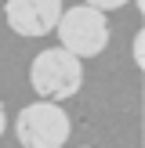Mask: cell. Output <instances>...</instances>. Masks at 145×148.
Masks as SVG:
<instances>
[{
    "label": "cell",
    "mask_w": 145,
    "mask_h": 148,
    "mask_svg": "<svg viewBox=\"0 0 145 148\" xmlns=\"http://www.w3.org/2000/svg\"><path fill=\"white\" fill-rule=\"evenodd\" d=\"M29 83H33L40 101H58L62 105L65 98H72L84 87V58L69 54L65 47H47L29 65Z\"/></svg>",
    "instance_id": "6da1fadb"
},
{
    "label": "cell",
    "mask_w": 145,
    "mask_h": 148,
    "mask_svg": "<svg viewBox=\"0 0 145 148\" xmlns=\"http://www.w3.org/2000/svg\"><path fill=\"white\" fill-rule=\"evenodd\" d=\"M55 29H58L62 47L69 54H76V58H94V54H102L109 47V18L98 7H87V4L62 7Z\"/></svg>",
    "instance_id": "7a4b0ae2"
},
{
    "label": "cell",
    "mask_w": 145,
    "mask_h": 148,
    "mask_svg": "<svg viewBox=\"0 0 145 148\" xmlns=\"http://www.w3.org/2000/svg\"><path fill=\"white\" fill-rule=\"evenodd\" d=\"M72 134V123L58 101H33L14 119V137L22 148H62Z\"/></svg>",
    "instance_id": "3957f363"
},
{
    "label": "cell",
    "mask_w": 145,
    "mask_h": 148,
    "mask_svg": "<svg viewBox=\"0 0 145 148\" xmlns=\"http://www.w3.org/2000/svg\"><path fill=\"white\" fill-rule=\"evenodd\" d=\"M58 14H62V0H4V18L11 33L29 40L55 33Z\"/></svg>",
    "instance_id": "277c9868"
},
{
    "label": "cell",
    "mask_w": 145,
    "mask_h": 148,
    "mask_svg": "<svg viewBox=\"0 0 145 148\" xmlns=\"http://www.w3.org/2000/svg\"><path fill=\"white\" fill-rule=\"evenodd\" d=\"M87 7H98V11H116V7H123L127 0H84Z\"/></svg>",
    "instance_id": "5b68a950"
},
{
    "label": "cell",
    "mask_w": 145,
    "mask_h": 148,
    "mask_svg": "<svg viewBox=\"0 0 145 148\" xmlns=\"http://www.w3.org/2000/svg\"><path fill=\"white\" fill-rule=\"evenodd\" d=\"M142 40H145V33H138V36H134V62H138V65H142Z\"/></svg>",
    "instance_id": "8992f818"
},
{
    "label": "cell",
    "mask_w": 145,
    "mask_h": 148,
    "mask_svg": "<svg viewBox=\"0 0 145 148\" xmlns=\"http://www.w3.org/2000/svg\"><path fill=\"white\" fill-rule=\"evenodd\" d=\"M4 130H7V112H4V101H0V137H4Z\"/></svg>",
    "instance_id": "52a82bcc"
}]
</instances>
